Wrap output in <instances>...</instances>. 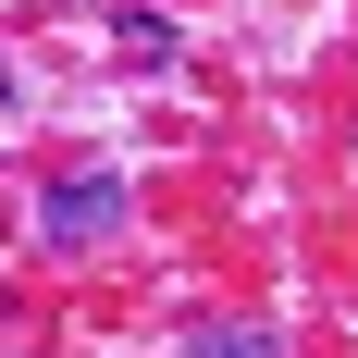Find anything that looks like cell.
<instances>
[{
  "label": "cell",
  "instance_id": "2",
  "mask_svg": "<svg viewBox=\"0 0 358 358\" xmlns=\"http://www.w3.org/2000/svg\"><path fill=\"white\" fill-rule=\"evenodd\" d=\"M185 358H272V334H259V322H210Z\"/></svg>",
  "mask_w": 358,
  "mask_h": 358
},
{
  "label": "cell",
  "instance_id": "1",
  "mask_svg": "<svg viewBox=\"0 0 358 358\" xmlns=\"http://www.w3.org/2000/svg\"><path fill=\"white\" fill-rule=\"evenodd\" d=\"M37 222H50V248H87V235H111V222H124V185H111V173H62Z\"/></svg>",
  "mask_w": 358,
  "mask_h": 358
}]
</instances>
